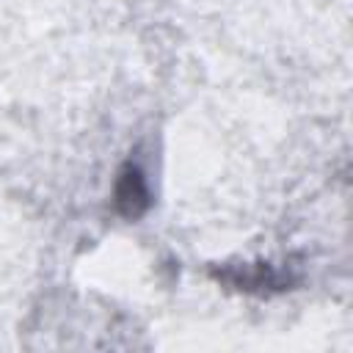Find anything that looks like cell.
Segmentation results:
<instances>
[{
	"label": "cell",
	"mask_w": 353,
	"mask_h": 353,
	"mask_svg": "<svg viewBox=\"0 0 353 353\" xmlns=\"http://www.w3.org/2000/svg\"><path fill=\"white\" fill-rule=\"evenodd\" d=\"M149 207V188L146 176L135 163H127L116 182V210L124 218H138Z\"/></svg>",
	"instance_id": "obj_1"
}]
</instances>
